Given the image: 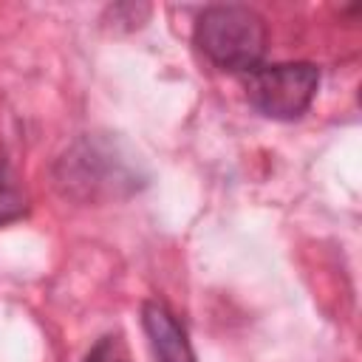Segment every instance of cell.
<instances>
[{"label":"cell","mask_w":362,"mask_h":362,"mask_svg":"<svg viewBox=\"0 0 362 362\" xmlns=\"http://www.w3.org/2000/svg\"><path fill=\"white\" fill-rule=\"evenodd\" d=\"M57 187L62 195L96 204L107 198H124L139 189L136 164L119 153L110 139H79L59 161H57Z\"/></svg>","instance_id":"cell-1"},{"label":"cell","mask_w":362,"mask_h":362,"mask_svg":"<svg viewBox=\"0 0 362 362\" xmlns=\"http://www.w3.org/2000/svg\"><path fill=\"white\" fill-rule=\"evenodd\" d=\"M195 45L223 71H255L266 54V23L249 6H209L198 14Z\"/></svg>","instance_id":"cell-2"},{"label":"cell","mask_w":362,"mask_h":362,"mask_svg":"<svg viewBox=\"0 0 362 362\" xmlns=\"http://www.w3.org/2000/svg\"><path fill=\"white\" fill-rule=\"evenodd\" d=\"M320 88V68L311 62H277L257 65L246 74V99L249 105L280 122L300 119Z\"/></svg>","instance_id":"cell-3"},{"label":"cell","mask_w":362,"mask_h":362,"mask_svg":"<svg viewBox=\"0 0 362 362\" xmlns=\"http://www.w3.org/2000/svg\"><path fill=\"white\" fill-rule=\"evenodd\" d=\"M141 322L156 362H195L184 328L161 303H147L141 308Z\"/></svg>","instance_id":"cell-4"},{"label":"cell","mask_w":362,"mask_h":362,"mask_svg":"<svg viewBox=\"0 0 362 362\" xmlns=\"http://www.w3.org/2000/svg\"><path fill=\"white\" fill-rule=\"evenodd\" d=\"M23 212H25V195H23L8 161L0 158V223H8L14 218H20Z\"/></svg>","instance_id":"cell-5"},{"label":"cell","mask_w":362,"mask_h":362,"mask_svg":"<svg viewBox=\"0 0 362 362\" xmlns=\"http://www.w3.org/2000/svg\"><path fill=\"white\" fill-rule=\"evenodd\" d=\"M110 348H113V339H110V337L99 339V342H96V348L85 356V362H110Z\"/></svg>","instance_id":"cell-6"}]
</instances>
